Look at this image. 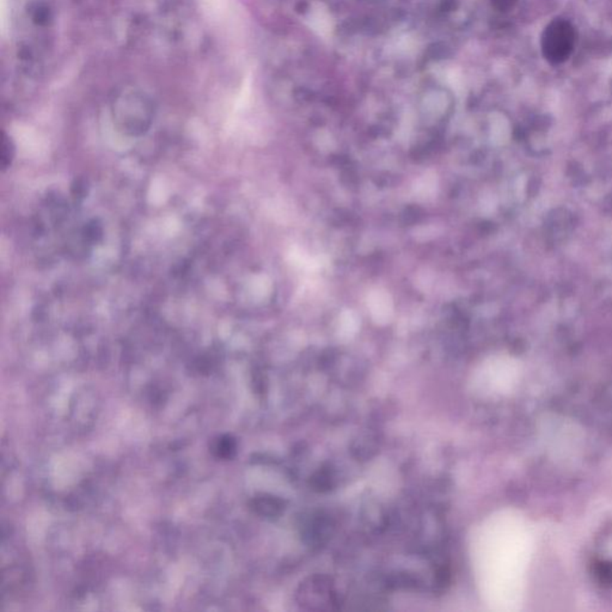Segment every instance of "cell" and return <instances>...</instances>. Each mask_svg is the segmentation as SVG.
Returning a JSON list of instances; mask_svg holds the SVG:
<instances>
[{"mask_svg":"<svg viewBox=\"0 0 612 612\" xmlns=\"http://www.w3.org/2000/svg\"><path fill=\"white\" fill-rule=\"evenodd\" d=\"M14 159V147L8 136H4L0 152V168L3 171L11 167Z\"/></svg>","mask_w":612,"mask_h":612,"instance_id":"5b68a950","label":"cell"},{"mask_svg":"<svg viewBox=\"0 0 612 612\" xmlns=\"http://www.w3.org/2000/svg\"><path fill=\"white\" fill-rule=\"evenodd\" d=\"M576 41V28L564 19H555L542 35V50L550 64H562L571 56Z\"/></svg>","mask_w":612,"mask_h":612,"instance_id":"6da1fadb","label":"cell"},{"mask_svg":"<svg viewBox=\"0 0 612 612\" xmlns=\"http://www.w3.org/2000/svg\"><path fill=\"white\" fill-rule=\"evenodd\" d=\"M370 308L373 316L377 318L384 317L389 318L392 316V303H391L390 297L388 293L377 291L370 297Z\"/></svg>","mask_w":612,"mask_h":612,"instance_id":"7a4b0ae2","label":"cell"},{"mask_svg":"<svg viewBox=\"0 0 612 612\" xmlns=\"http://www.w3.org/2000/svg\"><path fill=\"white\" fill-rule=\"evenodd\" d=\"M255 508L257 509V512L264 516H277L282 512V503L280 500L274 499V498H261L255 503Z\"/></svg>","mask_w":612,"mask_h":612,"instance_id":"277c9868","label":"cell"},{"mask_svg":"<svg viewBox=\"0 0 612 612\" xmlns=\"http://www.w3.org/2000/svg\"><path fill=\"white\" fill-rule=\"evenodd\" d=\"M516 3L517 0H492V4L494 5L495 9L500 11H508L512 9Z\"/></svg>","mask_w":612,"mask_h":612,"instance_id":"8992f818","label":"cell"},{"mask_svg":"<svg viewBox=\"0 0 612 612\" xmlns=\"http://www.w3.org/2000/svg\"><path fill=\"white\" fill-rule=\"evenodd\" d=\"M237 444L236 440L232 436H224L219 438L214 446V452L218 456L219 458L230 459L236 454Z\"/></svg>","mask_w":612,"mask_h":612,"instance_id":"3957f363","label":"cell"}]
</instances>
